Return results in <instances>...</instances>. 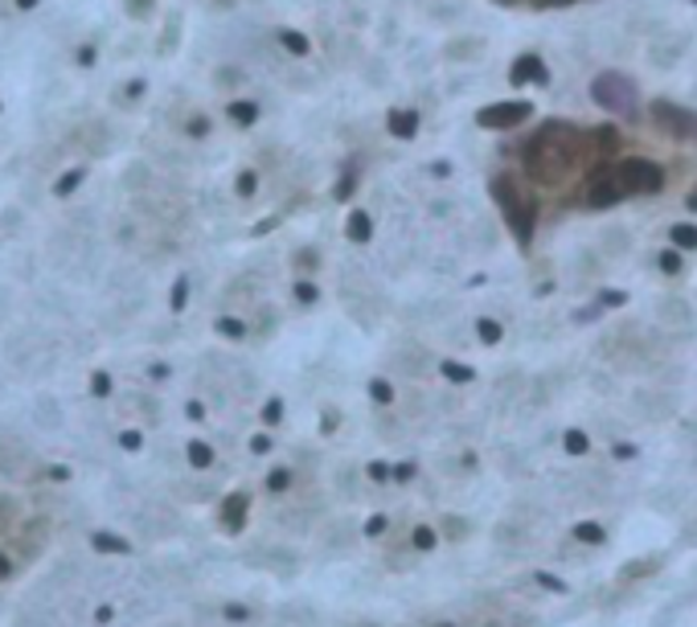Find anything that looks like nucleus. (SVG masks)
I'll return each instance as SVG.
<instances>
[{
    "mask_svg": "<svg viewBox=\"0 0 697 627\" xmlns=\"http://www.w3.org/2000/svg\"><path fill=\"white\" fill-rule=\"evenodd\" d=\"M578 153H582V132L578 128H570V123H542L521 144V165H526L529 181L554 189L575 172Z\"/></svg>",
    "mask_w": 697,
    "mask_h": 627,
    "instance_id": "f257e3e1",
    "label": "nucleus"
},
{
    "mask_svg": "<svg viewBox=\"0 0 697 627\" xmlns=\"http://www.w3.org/2000/svg\"><path fill=\"white\" fill-rule=\"evenodd\" d=\"M489 197L493 205L501 209V218L509 226V234L517 238V246H533V234H538V202L529 197L521 181L509 177V172H496L493 181H489Z\"/></svg>",
    "mask_w": 697,
    "mask_h": 627,
    "instance_id": "f03ea898",
    "label": "nucleus"
},
{
    "mask_svg": "<svg viewBox=\"0 0 697 627\" xmlns=\"http://www.w3.org/2000/svg\"><path fill=\"white\" fill-rule=\"evenodd\" d=\"M587 95H591L596 107L628 119V123L640 119V91H636V83H632L624 70H599L596 79H591V86H587Z\"/></svg>",
    "mask_w": 697,
    "mask_h": 627,
    "instance_id": "7ed1b4c3",
    "label": "nucleus"
},
{
    "mask_svg": "<svg viewBox=\"0 0 697 627\" xmlns=\"http://www.w3.org/2000/svg\"><path fill=\"white\" fill-rule=\"evenodd\" d=\"M624 197H632L628 181H624V172H620V160H603L596 169L587 172V189H582V202L591 205V209H612L620 205Z\"/></svg>",
    "mask_w": 697,
    "mask_h": 627,
    "instance_id": "20e7f679",
    "label": "nucleus"
},
{
    "mask_svg": "<svg viewBox=\"0 0 697 627\" xmlns=\"http://www.w3.org/2000/svg\"><path fill=\"white\" fill-rule=\"evenodd\" d=\"M533 103L529 99H505V103H489V107H480L477 111V123L484 132H513V128H521L526 119H533Z\"/></svg>",
    "mask_w": 697,
    "mask_h": 627,
    "instance_id": "39448f33",
    "label": "nucleus"
},
{
    "mask_svg": "<svg viewBox=\"0 0 697 627\" xmlns=\"http://www.w3.org/2000/svg\"><path fill=\"white\" fill-rule=\"evenodd\" d=\"M620 172L628 181L632 197H648V193H661L664 189V169L648 156H624L620 160Z\"/></svg>",
    "mask_w": 697,
    "mask_h": 627,
    "instance_id": "423d86ee",
    "label": "nucleus"
},
{
    "mask_svg": "<svg viewBox=\"0 0 697 627\" xmlns=\"http://www.w3.org/2000/svg\"><path fill=\"white\" fill-rule=\"evenodd\" d=\"M652 123L669 132L673 140H697V111H685L677 103L669 99H657L652 103Z\"/></svg>",
    "mask_w": 697,
    "mask_h": 627,
    "instance_id": "0eeeda50",
    "label": "nucleus"
},
{
    "mask_svg": "<svg viewBox=\"0 0 697 627\" xmlns=\"http://www.w3.org/2000/svg\"><path fill=\"white\" fill-rule=\"evenodd\" d=\"M509 86H550V67H545V58L538 50H526L513 58L509 67Z\"/></svg>",
    "mask_w": 697,
    "mask_h": 627,
    "instance_id": "6e6552de",
    "label": "nucleus"
},
{
    "mask_svg": "<svg viewBox=\"0 0 697 627\" xmlns=\"http://www.w3.org/2000/svg\"><path fill=\"white\" fill-rule=\"evenodd\" d=\"M247 505H251L247 492H230V496L221 501V526L230 529V533H239V529L247 526Z\"/></svg>",
    "mask_w": 697,
    "mask_h": 627,
    "instance_id": "1a4fd4ad",
    "label": "nucleus"
},
{
    "mask_svg": "<svg viewBox=\"0 0 697 627\" xmlns=\"http://www.w3.org/2000/svg\"><path fill=\"white\" fill-rule=\"evenodd\" d=\"M386 128H390L394 140H414L419 136V111H410V107H394L390 116H386Z\"/></svg>",
    "mask_w": 697,
    "mask_h": 627,
    "instance_id": "9d476101",
    "label": "nucleus"
},
{
    "mask_svg": "<svg viewBox=\"0 0 697 627\" xmlns=\"http://www.w3.org/2000/svg\"><path fill=\"white\" fill-rule=\"evenodd\" d=\"M345 238H349V242H370V238H374V218H370V214H365V209H353V214H349V218H345Z\"/></svg>",
    "mask_w": 697,
    "mask_h": 627,
    "instance_id": "9b49d317",
    "label": "nucleus"
},
{
    "mask_svg": "<svg viewBox=\"0 0 697 627\" xmlns=\"http://www.w3.org/2000/svg\"><path fill=\"white\" fill-rule=\"evenodd\" d=\"M591 144L599 148V156H603V160H615V156H620V148H624V140H620V132H615L612 123L596 128V132H591Z\"/></svg>",
    "mask_w": 697,
    "mask_h": 627,
    "instance_id": "f8f14e48",
    "label": "nucleus"
},
{
    "mask_svg": "<svg viewBox=\"0 0 697 627\" xmlns=\"http://www.w3.org/2000/svg\"><path fill=\"white\" fill-rule=\"evenodd\" d=\"M669 246H677V251H697V226L694 221H677V226H669Z\"/></svg>",
    "mask_w": 697,
    "mask_h": 627,
    "instance_id": "ddd939ff",
    "label": "nucleus"
},
{
    "mask_svg": "<svg viewBox=\"0 0 697 627\" xmlns=\"http://www.w3.org/2000/svg\"><path fill=\"white\" fill-rule=\"evenodd\" d=\"M226 116L235 119L239 128H251V123H255V119H259V103H251V99L230 103V107H226Z\"/></svg>",
    "mask_w": 697,
    "mask_h": 627,
    "instance_id": "4468645a",
    "label": "nucleus"
},
{
    "mask_svg": "<svg viewBox=\"0 0 697 627\" xmlns=\"http://www.w3.org/2000/svg\"><path fill=\"white\" fill-rule=\"evenodd\" d=\"M275 37H279V46H284L288 53H296V58H304V53L312 50V41H308L304 34H296V29H279Z\"/></svg>",
    "mask_w": 697,
    "mask_h": 627,
    "instance_id": "2eb2a0df",
    "label": "nucleus"
},
{
    "mask_svg": "<svg viewBox=\"0 0 697 627\" xmlns=\"http://www.w3.org/2000/svg\"><path fill=\"white\" fill-rule=\"evenodd\" d=\"M185 456H189V463H193V468H209V463H214V447H209V443H202V439H193L185 447Z\"/></svg>",
    "mask_w": 697,
    "mask_h": 627,
    "instance_id": "dca6fc26",
    "label": "nucleus"
},
{
    "mask_svg": "<svg viewBox=\"0 0 697 627\" xmlns=\"http://www.w3.org/2000/svg\"><path fill=\"white\" fill-rule=\"evenodd\" d=\"M477 337H480V345H496V340L505 337V328H501V321H493V316H480Z\"/></svg>",
    "mask_w": 697,
    "mask_h": 627,
    "instance_id": "f3484780",
    "label": "nucleus"
},
{
    "mask_svg": "<svg viewBox=\"0 0 697 627\" xmlns=\"http://www.w3.org/2000/svg\"><path fill=\"white\" fill-rule=\"evenodd\" d=\"M95 550H103V554H128L132 545L116 538V533H95Z\"/></svg>",
    "mask_w": 697,
    "mask_h": 627,
    "instance_id": "a211bd4d",
    "label": "nucleus"
},
{
    "mask_svg": "<svg viewBox=\"0 0 697 627\" xmlns=\"http://www.w3.org/2000/svg\"><path fill=\"white\" fill-rule=\"evenodd\" d=\"M353 189H358V165H349V169H345L340 185L333 189V197H337V202H349V197H353Z\"/></svg>",
    "mask_w": 697,
    "mask_h": 627,
    "instance_id": "6ab92c4d",
    "label": "nucleus"
},
{
    "mask_svg": "<svg viewBox=\"0 0 697 627\" xmlns=\"http://www.w3.org/2000/svg\"><path fill=\"white\" fill-rule=\"evenodd\" d=\"M562 447H566L570 456H587V447H591V439H587L582 431H575V426H570V431L562 435Z\"/></svg>",
    "mask_w": 697,
    "mask_h": 627,
    "instance_id": "aec40b11",
    "label": "nucleus"
},
{
    "mask_svg": "<svg viewBox=\"0 0 697 627\" xmlns=\"http://www.w3.org/2000/svg\"><path fill=\"white\" fill-rule=\"evenodd\" d=\"M440 373L447 377V382H472V370L468 365H459V361H440Z\"/></svg>",
    "mask_w": 697,
    "mask_h": 627,
    "instance_id": "412c9836",
    "label": "nucleus"
},
{
    "mask_svg": "<svg viewBox=\"0 0 697 627\" xmlns=\"http://www.w3.org/2000/svg\"><path fill=\"white\" fill-rule=\"evenodd\" d=\"M370 398H374L377 407H390V402H394V386H390V382H382V377H374V382H370Z\"/></svg>",
    "mask_w": 697,
    "mask_h": 627,
    "instance_id": "4be33fe9",
    "label": "nucleus"
},
{
    "mask_svg": "<svg viewBox=\"0 0 697 627\" xmlns=\"http://www.w3.org/2000/svg\"><path fill=\"white\" fill-rule=\"evenodd\" d=\"M83 177H86V169H70L67 177L53 185V193H58V197H67V193H74V189L83 185Z\"/></svg>",
    "mask_w": 697,
    "mask_h": 627,
    "instance_id": "5701e85b",
    "label": "nucleus"
},
{
    "mask_svg": "<svg viewBox=\"0 0 697 627\" xmlns=\"http://www.w3.org/2000/svg\"><path fill=\"white\" fill-rule=\"evenodd\" d=\"M657 267H661L664 275H681V251H677V246H669V251H661V258H657Z\"/></svg>",
    "mask_w": 697,
    "mask_h": 627,
    "instance_id": "b1692460",
    "label": "nucleus"
},
{
    "mask_svg": "<svg viewBox=\"0 0 697 627\" xmlns=\"http://www.w3.org/2000/svg\"><path fill=\"white\" fill-rule=\"evenodd\" d=\"M218 333H221V337H230V340H242V337H247V324L235 321V316H221Z\"/></svg>",
    "mask_w": 697,
    "mask_h": 627,
    "instance_id": "393cba45",
    "label": "nucleus"
},
{
    "mask_svg": "<svg viewBox=\"0 0 697 627\" xmlns=\"http://www.w3.org/2000/svg\"><path fill=\"white\" fill-rule=\"evenodd\" d=\"M575 538L578 542H587V545H599L603 542V529H599L596 521H582V526H575Z\"/></svg>",
    "mask_w": 697,
    "mask_h": 627,
    "instance_id": "a878e982",
    "label": "nucleus"
},
{
    "mask_svg": "<svg viewBox=\"0 0 697 627\" xmlns=\"http://www.w3.org/2000/svg\"><path fill=\"white\" fill-rule=\"evenodd\" d=\"M296 300H300V304H316V300H321V291H316L312 279H296Z\"/></svg>",
    "mask_w": 697,
    "mask_h": 627,
    "instance_id": "bb28decb",
    "label": "nucleus"
},
{
    "mask_svg": "<svg viewBox=\"0 0 697 627\" xmlns=\"http://www.w3.org/2000/svg\"><path fill=\"white\" fill-rule=\"evenodd\" d=\"M185 304H189V279H177V284H172L169 308H172V312H185Z\"/></svg>",
    "mask_w": 697,
    "mask_h": 627,
    "instance_id": "cd10ccee",
    "label": "nucleus"
},
{
    "mask_svg": "<svg viewBox=\"0 0 697 627\" xmlns=\"http://www.w3.org/2000/svg\"><path fill=\"white\" fill-rule=\"evenodd\" d=\"M239 197H255V189H259V172H239Z\"/></svg>",
    "mask_w": 697,
    "mask_h": 627,
    "instance_id": "c85d7f7f",
    "label": "nucleus"
},
{
    "mask_svg": "<svg viewBox=\"0 0 697 627\" xmlns=\"http://www.w3.org/2000/svg\"><path fill=\"white\" fill-rule=\"evenodd\" d=\"M288 484H291V472H288V468H275V472L267 475V489H272V492H284Z\"/></svg>",
    "mask_w": 697,
    "mask_h": 627,
    "instance_id": "c756f323",
    "label": "nucleus"
},
{
    "mask_svg": "<svg viewBox=\"0 0 697 627\" xmlns=\"http://www.w3.org/2000/svg\"><path fill=\"white\" fill-rule=\"evenodd\" d=\"M279 419H284V402H279V398H272V402L263 407V423L275 426V423H279Z\"/></svg>",
    "mask_w": 697,
    "mask_h": 627,
    "instance_id": "7c9ffc66",
    "label": "nucleus"
},
{
    "mask_svg": "<svg viewBox=\"0 0 697 627\" xmlns=\"http://www.w3.org/2000/svg\"><path fill=\"white\" fill-rule=\"evenodd\" d=\"M599 304H603V308H624V304H628V296H624V291H603V296H599Z\"/></svg>",
    "mask_w": 697,
    "mask_h": 627,
    "instance_id": "2f4dec72",
    "label": "nucleus"
},
{
    "mask_svg": "<svg viewBox=\"0 0 697 627\" xmlns=\"http://www.w3.org/2000/svg\"><path fill=\"white\" fill-rule=\"evenodd\" d=\"M390 475H394L390 463H370V480H377V484H382V480H390Z\"/></svg>",
    "mask_w": 697,
    "mask_h": 627,
    "instance_id": "473e14b6",
    "label": "nucleus"
},
{
    "mask_svg": "<svg viewBox=\"0 0 697 627\" xmlns=\"http://www.w3.org/2000/svg\"><path fill=\"white\" fill-rule=\"evenodd\" d=\"M414 545H419V550H431V545H435V533H431V529H414Z\"/></svg>",
    "mask_w": 697,
    "mask_h": 627,
    "instance_id": "72a5a7b5",
    "label": "nucleus"
},
{
    "mask_svg": "<svg viewBox=\"0 0 697 627\" xmlns=\"http://www.w3.org/2000/svg\"><path fill=\"white\" fill-rule=\"evenodd\" d=\"M251 451H255V456L272 451V435H255V439H251Z\"/></svg>",
    "mask_w": 697,
    "mask_h": 627,
    "instance_id": "f704fd0d",
    "label": "nucleus"
},
{
    "mask_svg": "<svg viewBox=\"0 0 697 627\" xmlns=\"http://www.w3.org/2000/svg\"><path fill=\"white\" fill-rule=\"evenodd\" d=\"M120 443L128 447V451H140V431H123Z\"/></svg>",
    "mask_w": 697,
    "mask_h": 627,
    "instance_id": "c9c22d12",
    "label": "nucleus"
},
{
    "mask_svg": "<svg viewBox=\"0 0 697 627\" xmlns=\"http://www.w3.org/2000/svg\"><path fill=\"white\" fill-rule=\"evenodd\" d=\"M533 9H566V4H575V0H529Z\"/></svg>",
    "mask_w": 697,
    "mask_h": 627,
    "instance_id": "e433bc0d",
    "label": "nucleus"
},
{
    "mask_svg": "<svg viewBox=\"0 0 697 627\" xmlns=\"http://www.w3.org/2000/svg\"><path fill=\"white\" fill-rule=\"evenodd\" d=\"M107 390H111V377H107V373H95V394L103 398Z\"/></svg>",
    "mask_w": 697,
    "mask_h": 627,
    "instance_id": "4c0bfd02",
    "label": "nucleus"
},
{
    "mask_svg": "<svg viewBox=\"0 0 697 627\" xmlns=\"http://www.w3.org/2000/svg\"><path fill=\"white\" fill-rule=\"evenodd\" d=\"M205 132H209V123H205V119H193V123H189V136H205Z\"/></svg>",
    "mask_w": 697,
    "mask_h": 627,
    "instance_id": "58836bf2",
    "label": "nucleus"
},
{
    "mask_svg": "<svg viewBox=\"0 0 697 627\" xmlns=\"http://www.w3.org/2000/svg\"><path fill=\"white\" fill-rule=\"evenodd\" d=\"M410 475H414V463H398L394 468V480H410Z\"/></svg>",
    "mask_w": 697,
    "mask_h": 627,
    "instance_id": "ea45409f",
    "label": "nucleus"
},
{
    "mask_svg": "<svg viewBox=\"0 0 697 627\" xmlns=\"http://www.w3.org/2000/svg\"><path fill=\"white\" fill-rule=\"evenodd\" d=\"M636 456V447H628V443H615V459H632Z\"/></svg>",
    "mask_w": 697,
    "mask_h": 627,
    "instance_id": "a19ab883",
    "label": "nucleus"
},
{
    "mask_svg": "<svg viewBox=\"0 0 697 627\" xmlns=\"http://www.w3.org/2000/svg\"><path fill=\"white\" fill-rule=\"evenodd\" d=\"M538 582H542L545 591H562V582L558 578H550V575H538Z\"/></svg>",
    "mask_w": 697,
    "mask_h": 627,
    "instance_id": "79ce46f5",
    "label": "nucleus"
},
{
    "mask_svg": "<svg viewBox=\"0 0 697 627\" xmlns=\"http://www.w3.org/2000/svg\"><path fill=\"white\" fill-rule=\"evenodd\" d=\"M382 529H386V521H382V517H374V521H370V526H365V533H370V538H377V533H382Z\"/></svg>",
    "mask_w": 697,
    "mask_h": 627,
    "instance_id": "37998d69",
    "label": "nucleus"
},
{
    "mask_svg": "<svg viewBox=\"0 0 697 627\" xmlns=\"http://www.w3.org/2000/svg\"><path fill=\"white\" fill-rule=\"evenodd\" d=\"M685 209H689V214H697V185L685 193Z\"/></svg>",
    "mask_w": 697,
    "mask_h": 627,
    "instance_id": "c03bdc74",
    "label": "nucleus"
},
{
    "mask_svg": "<svg viewBox=\"0 0 697 627\" xmlns=\"http://www.w3.org/2000/svg\"><path fill=\"white\" fill-rule=\"evenodd\" d=\"M79 62H83V67H91V62H95V50H91V46H83V50H79Z\"/></svg>",
    "mask_w": 697,
    "mask_h": 627,
    "instance_id": "a18cd8bd",
    "label": "nucleus"
},
{
    "mask_svg": "<svg viewBox=\"0 0 697 627\" xmlns=\"http://www.w3.org/2000/svg\"><path fill=\"white\" fill-rule=\"evenodd\" d=\"M9 570H13V566H9V558L0 554V578H9Z\"/></svg>",
    "mask_w": 697,
    "mask_h": 627,
    "instance_id": "49530a36",
    "label": "nucleus"
},
{
    "mask_svg": "<svg viewBox=\"0 0 697 627\" xmlns=\"http://www.w3.org/2000/svg\"><path fill=\"white\" fill-rule=\"evenodd\" d=\"M17 9H37V0H17Z\"/></svg>",
    "mask_w": 697,
    "mask_h": 627,
    "instance_id": "de8ad7c7",
    "label": "nucleus"
},
{
    "mask_svg": "<svg viewBox=\"0 0 697 627\" xmlns=\"http://www.w3.org/2000/svg\"><path fill=\"white\" fill-rule=\"evenodd\" d=\"M496 4H517V0H496Z\"/></svg>",
    "mask_w": 697,
    "mask_h": 627,
    "instance_id": "09e8293b",
    "label": "nucleus"
},
{
    "mask_svg": "<svg viewBox=\"0 0 697 627\" xmlns=\"http://www.w3.org/2000/svg\"><path fill=\"white\" fill-rule=\"evenodd\" d=\"M694 4H697V0H694Z\"/></svg>",
    "mask_w": 697,
    "mask_h": 627,
    "instance_id": "8fccbe9b",
    "label": "nucleus"
}]
</instances>
